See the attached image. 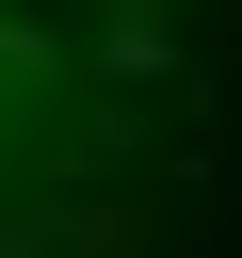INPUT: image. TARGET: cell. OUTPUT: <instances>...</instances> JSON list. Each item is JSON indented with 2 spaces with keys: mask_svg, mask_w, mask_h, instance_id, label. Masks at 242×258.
<instances>
[{
  "mask_svg": "<svg viewBox=\"0 0 242 258\" xmlns=\"http://www.w3.org/2000/svg\"><path fill=\"white\" fill-rule=\"evenodd\" d=\"M81 97H97V0H0V242L81 161Z\"/></svg>",
  "mask_w": 242,
  "mask_h": 258,
  "instance_id": "cell-1",
  "label": "cell"
}]
</instances>
